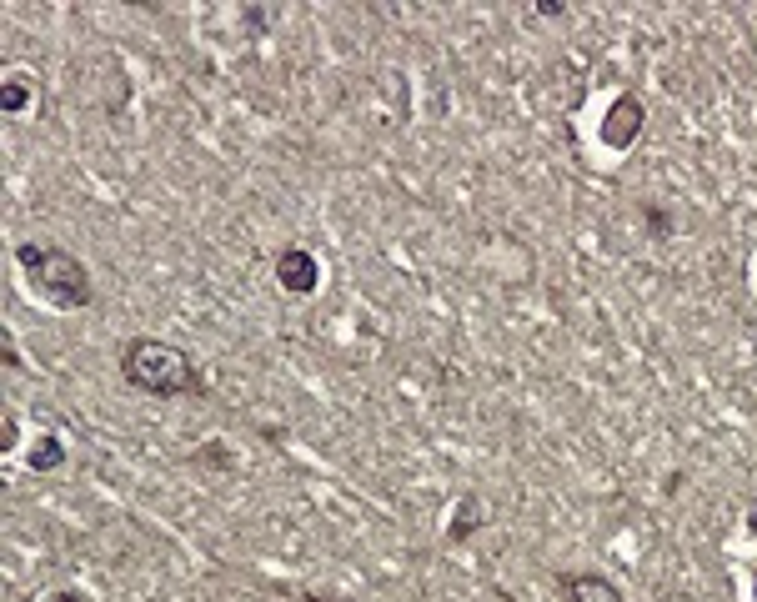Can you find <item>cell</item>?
Returning <instances> with one entry per match:
<instances>
[{"label": "cell", "mask_w": 757, "mask_h": 602, "mask_svg": "<svg viewBox=\"0 0 757 602\" xmlns=\"http://www.w3.org/2000/svg\"><path fill=\"white\" fill-rule=\"evenodd\" d=\"M61 462H66V447H61L56 437H41V447L31 452V467L46 472V467H61Z\"/></svg>", "instance_id": "cell-7"}, {"label": "cell", "mask_w": 757, "mask_h": 602, "mask_svg": "<svg viewBox=\"0 0 757 602\" xmlns=\"http://www.w3.org/2000/svg\"><path fill=\"white\" fill-rule=\"evenodd\" d=\"M637 131H642V101H637V96H622V101L607 111V121H602V141H607L612 151H627V146L637 141Z\"/></svg>", "instance_id": "cell-4"}, {"label": "cell", "mask_w": 757, "mask_h": 602, "mask_svg": "<svg viewBox=\"0 0 757 602\" xmlns=\"http://www.w3.org/2000/svg\"><path fill=\"white\" fill-rule=\"evenodd\" d=\"M296 602H356V597H316V592H301Z\"/></svg>", "instance_id": "cell-10"}, {"label": "cell", "mask_w": 757, "mask_h": 602, "mask_svg": "<svg viewBox=\"0 0 757 602\" xmlns=\"http://www.w3.org/2000/svg\"><path fill=\"white\" fill-rule=\"evenodd\" d=\"M557 592H562L567 602H627L622 587H617L607 572H597V567H587V572H577V567L557 572Z\"/></svg>", "instance_id": "cell-3"}, {"label": "cell", "mask_w": 757, "mask_h": 602, "mask_svg": "<svg viewBox=\"0 0 757 602\" xmlns=\"http://www.w3.org/2000/svg\"><path fill=\"white\" fill-rule=\"evenodd\" d=\"M51 602H86L81 592H51Z\"/></svg>", "instance_id": "cell-11"}, {"label": "cell", "mask_w": 757, "mask_h": 602, "mask_svg": "<svg viewBox=\"0 0 757 602\" xmlns=\"http://www.w3.org/2000/svg\"><path fill=\"white\" fill-rule=\"evenodd\" d=\"M316 256H306L301 246H286L281 256H276V281L286 286V291H296V296H306V291H316Z\"/></svg>", "instance_id": "cell-5"}, {"label": "cell", "mask_w": 757, "mask_h": 602, "mask_svg": "<svg viewBox=\"0 0 757 602\" xmlns=\"http://www.w3.org/2000/svg\"><path fill=\"white\" fill-rule=\"evenodd\" d=\"M116 372L131 392L156 402H206L211 382L196 367V357L166 337H126L116 352Z\"/></svg>", "instance_id": "cell-1"}, {"label": "cell", "mask_w": 757, "mask_h": 602, "mask_svg": "<svg viewBox=\"0 0 757 602\" xmlns=\"http://www.w3.org/2000/svg\"><path fill=\"white\" fill-rule=\"evenodd\" d=\"M747 527H752V532H757V507H752V512H747Z\"/></svg>", "instance_id": "cell-12"}, {"label": "cell", "mask_w": 757, "mask_h": 602, "mask_svg": "<svg viewBox=\"0 0 757 602\" xmlns=\"http://www.w3.org/2000/svg\"><path fill=\"white\" fill-rule=\"evenodd\" d=\"M16 266H21V276L31 281V291L46 296L51 307H61V312H86V307H96L91 266H86L76 251H66V246H56V241H21V246H16Z\"/></svg>", "instance_id": "cell-2"}, {"label": "cell", "mask_w": 757, "mask_h": 602, "mask_svg": "<svg viewBox=\"0 0 757 602\" xmlns=\"http://www.w3.org/2000/svg\"><path fill=\"white\" fill-rule=\"evenodd\" d=\"M196 462H206V467H231V457H226L221 447H206V452H201Z\"/></svg>", "instance_id": "cell-8"}, {"label": "cell", "mask_w": 757, "mask_h": 602, "mask_svg": "<svg viewBox=\"0 0 757 602\" xmlns=\"http://www.w3.org/2000/svg\"><path fill=\"white\" fill-rule=\"evenodd\" d=\"M752 597H757V582H752Z\"/></svg>", "instance_id": "cell-13"}, {"label": "cell", "mask_w": 757, "mask_h": 602, "mask_svg": "<svg viewBox=\"0 0 757 602\" xmlns=\"http://www.w3.org/2000/svg\"><path fill=\"white\" fill-rule=\"evenodd\" d=\"M482 517H487V507H482L477 497H462V507H457V527L447 532V542H467V537L482 527Z\"/></svg>", "instance_id": "cell-6"}, {"label": "cell", "mask_w": 757, "mask_h": 602, "mask_svg": "<svg viewBox=\"0 0 757 602\" xmlns=\"http://www.w3.org/2000/svg\"><path fill=\"white\" fill-rule=\"evenodd\" d=\"M0 342H6V372H21V357H16V342H11V332L0 337Z\"/></svg>", "instance_id": "cell-9"}]
</instances>
